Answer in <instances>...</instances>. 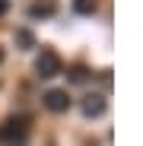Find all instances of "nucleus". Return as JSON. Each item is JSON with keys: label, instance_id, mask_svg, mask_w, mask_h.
<instances>
[{"label": "nucleus", "instance_id": "nucleus-6", "mask_svg": "<svg viewBox=\"0 0 143 146\" xmlns=\"http://www.w3.org/2000/svg\"><path fill=\"white\" fill-rule=\"evenodd\" d=\"M73 10L80 16H92L95 13V0H73Z\"/></svg>", "mask_w": 143, "mask_h": 146}, {"label": "nucleus", "instance_id": "nucleus-4", "mask_svg": "<svg viewBox=\"0 0 143 146\" xmlns=\"http://www.w3.org/2000/svg\"><path fill=\"white\" fill-rule=\"evenodd\" d=\"M45 108L48 111H67L70 108V99H67V92L64 89H51V92H45Z\"/></svg>", "mask_w": 143, "mask_h": 146}, {"label": "nucleus", "instance_id": "nucleus-1", "mask_svg": "<svg viewBox=\"0 0 143 146\" xmlns=\"http://www.w3.org/2000/svg\"><path fill=\"white\" fill-rule=\"evenodd\" d=\"M35 73H38L41 80L57 76V73H61V57H57V51H41L38 60H35Z\"/></svg>", "mask_w": 143, "mask_h": 146}, {"label": "nucleus", "instance_id": "nucleus-3", "mask_svg": "<svg viewBox=\"0 0 143 146\" xmlns=\"http://www.w3.org/2000/svg\"><path fill=\"white\" fill-rule=\"evenodd\" d=\"M105 105H108V102H105V95L92 92V95H86V99H83V105H80V108H83V114H86V117H99V114H105Z\"/></svg>", "mask_w": 143, "mask_h": 146}, {"label": "nucleus", "instance_id": "nucleus-10", "mask_svg": "<svg viewBox=\"0 0 143 146\" xmlns=\"http://www.w3.org/2000/svg\"><path fill=\"white\" fill-rule=\"evenodd\" d=\"M0 64H3V48H0Z\"/></svg>", "mask_w": 143, "mask_h": 146}, {"label": "nucleus", "instance_id": "nucleus-8", "mask_svg": "<svg viewBox=\"0 0 143 146\" xmlns=\"http://www.w3.org/2000/svg\"><path fill=\"white\" fill-rule=\"evenodd\" d=\"M70 80H73V83H83V80H86V70H83V67H73V73H70Z\"/></svg>", "mask_w": 143, "mask_h": 146}, {"label": "nucleus", "instance_id": "nucleus-2", "mask_svg": "<svg viewBox=\"0 0 143 146\" xmlns=\"http://www.w3.org/2000/svg\"><path fill=\"white\" fill-rule=\"evenodd\" d=\"M26 133H29L26 117H10L7 124H3V140H10V143H22Z\"/></svg>", "mask_w": 143, "mask_h": 146}, {"label": "nucleus", "instance_id": "nucleus-5", "mask_svg": "<svg viewBox=\"0 0 143 146\" xmlns=\"http://www.w3.org/2000/svg\"><path fill=\"white\" fill-rule=\"evenodd\" d=\"M51 13H54V0H45V3H32V7H29V16H32V19L51 16Z\"/></svg>", "mask_w": 143, "mask_h": 146}, {"label": "nucleus", "instance_id": "nucleus-11", "mask_svg": "<svg viewBox=\"0 0 143 146\" xmlns=\"http://www.w3.org/2000/svg\"><path fill=\"white\" fill-rule=\"evenodd\" d=\"M16 146H26V143H16Z\"/></svg>", "mask_w": 143, "mask_h": 146}, {"label": "nucleus", "instance_id": "nucleus-7", "mask_svg": "<svg viewBox=\"0 0 143 146\" xmlns=\"http://www.w3.org/2000/svg\"><path fill=\"white\" fill-rule=\"evenodd\" d=\"M16 44L22 48V51H29V48L35 44V38H32V32H26V29H19V32H16Z\"/></svg>", "mask_w": 143, "mask_h": 146}, {"label": "nucleus", "instance_id": "nucleus-9", "mask_svg": "<svg viewBox=\"0 0 143 146\" xmlns=\"http://www.w3.org/2000/svg\"><path fill=\"white\" fill-rule=\"evenodd\" d=\"M0 13H7V0H0Z\"/></svg>", "mask_w": 143, "mask_h": 146}]
</instances>
